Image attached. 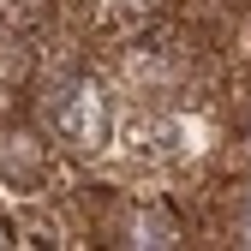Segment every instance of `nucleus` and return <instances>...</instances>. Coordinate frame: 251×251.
<instances>
[{"instance_id": "1", "label": "nucleus", "mask_w": 251, "mask_h": 251, "mask_svg": "<svg viewBox=\"0 0 251 251\" xmlns=\"http://www.w3.org/2000/svg\"><path fill=\"white\" fill-rule=\"evenodd\" d=\"M42 126L54 132V144H66L78 155H96L114 132V114H108V96L90 78H54L42 90Z\"/></svg>"}, {"instance_id": "2", "label": "nucleus", "mask_w": 251, "mask_h": 251, "mask_svg": "<svg viewBox=\"0 0 251 251\" xmlns=\"http://www.w3.org/2000/svg\"><path fill=\"white\" fill-rule=\"evenodd\" d=\"M48 126L36 120H0V185L6 192H36L48 179Z\"/></svg>"}]
</instances>
